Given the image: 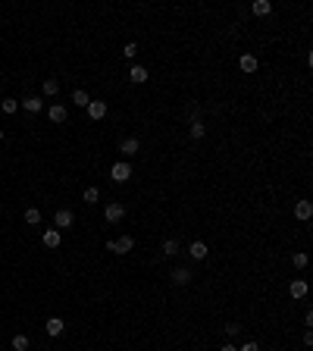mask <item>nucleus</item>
<instances>
[{
  "label": "nucleus",
  "mask_w": 313,
  "mask_h": 351,
  "mask_svg": "<svg viewBox=\"0 0 313 351\" xmlns=\"http://www.w3.org/2000/svg\"><path fill=\"white\" fill-rule=\"evenodd\" d=\"M97 201H100V188L97 185L85 188V204H97Z\"/></svg>",
  "instance_id": "5701e85b"
},
{
  "label": "nucleus",
  "mask_w": 313,
  "mask_h": 351,
  "mask_svg": "<svg viewBox=\"0 0 313 351\" xmlns=\"http://www.w3.org/2000/svg\"><path fill=\"white\" fill-rule=\"evenodd\" d=\"M63 326H66V323L60 320V317H50V320L44 323V332H47V336H60Z\"/></svg>",
  "instance_id": "ddd939ff"
},
{
  "label": "nucleus",
  "mask_w": 313,
  "mask_h": 351,
  "mask_svg": "<svg viewBox=\"0 0 313 351\" xmlns=\"http://www.w3.org/2000/svg\"><path fill=\"white\" fill-rule=\"evenodd\" d=\"M129 82L144 85V82H147V69H144V66H132V69H129Z\"/></svg>",
  "instance_id": "dca6fc26"
},
{
  "label": "nucleus",
  "mask_w": 313,
  "mask_h": 351,
  "mask_svg": "<svg viewBox=\"0 0 313 351\" xmlns=\"http://www.w3.org/2000/svg\"><path fill=\"white\" fill-rule=\"evenodd\" d=\"M28 345H31L28 336H22V332H19V336H13V351H28Z\"/></svg>",
  "instance_id": "4be33fe9"
},
{
  "label": "nucleus",
  "mask_w": 313,
  "mask_h": 351,
  "mask_svg": "<svg viewBox=\"0 0 313 351\" xmlns=\"http://www.w3.org/2000/svg\"><path fill=\"white\" fill-rule=\"evenodd\" d=\"M219 351H238V348H235L232 342H226V345H219Z\"/></svg>",
  "instance_id": "c756f323"
},
{
  "label": "nucleus",
  "mask_w": 313,
  "mask_h": 351,
  "mask_svg": "<svg viewBox=\"0 0 313 351\" xmlns=\"http://www.w3.org/2000/svg\"><path fill=\"white\" fill-rule=\"evenodd\" d=\"M138 151H141V141H138V138H125V141L119 144V154H122V157H135Z\"/></svg>",
  "instance_id": "1a4fd4ad"
},
{
  "label": "nucleus",
  "mask_w": 313,
  "mask_h": 351,
  "mask_svg": "<svg viewBox=\"0 0 313 351\" xmlns=\"http://www.w3.org/2000/svg\"><path fill=\"white\" fill-rule=\"evenodd\" d=\"M238 66H241V72H257V57H254V54H241Z\"/></svg>",
  "instance_id": "2eb2a0df"
},
{
  "label": "nucleus",
  "mask_w": 313,
  "mask_h": 351,
  "mask_svg": "<svg viewBox=\"0 0 313 351\" xmlns=\"http://www.w3.org/2000/svg\"><path fill=\"white\" fill-rule=\"evenodd\" d=\"M104 217H107V223H119L125 217V207H122L119 201H110L107 207H104Z\"/></svg>",
  "instance_id": "39448f33"
},
{
  "label": "nucleus",
  "mask_w": 313,
  "mask_h": 351,
  "mask_svg": "<svg viewBox=\"0 0 313 351\" xmlns=\"http://www.w3.org/2000/svg\"><path fill=\"white\" fill-rule=\"evenodd\" d=\"M0 110H3V113H16V110H19V100H16V97H3Z\"/></svg>",
  "instance_id": "a878e982"
},
{
  "label": "nucleus",
  "mask_w": 313,
  "mask_h": 351,
  "mask_svg": "<svg viewBox=\"0 0 313 351\" xmlns=\"http://www.w3.org/2000/svg\"><path fill=\"white\" fill-rule=\"evenodd\" d=\"M47 119H50V123H57V126L66 123V107L63 104H54V107L47 110Z\"/></svg>",
  "instance_id": "f8f14e48"
},
{
  "label": "nucleus",
  "mask_w": 313,
  "mask_h": 351,
  "mask_svg": "<svg viewBox=\"0 0 313 351\" xmlns=\"http://www.w3.org/2000/svg\"><path fill=\"white\" fill-rule=\"evenodd\" d=\"M19 104H22V110H28V113H41V110H44V100H41L38 94H28V97L19 100Z\"/></svg>",
  "instance_id": "0eeeda50"
},
{
  "label": "nucleus",
  "mask_w": 313,
  "mask_h": 351,
  "mask_svg": "<svg viewBox=\"0 0 313 351\" xmlns=\"http://www.w3.org/2000/svg\"><path fill=\"white\" fill-rule=\"evenodd\" d=\"M188 135H191L194 141H200V138L207 135V126L200 123V119H191V126H188Z\"/></svg>",
  "instance_id": "4468645a"
},
{
  "label": "nucleus",
  "mask_w": 313,
  "mask_h": 351,
  "mask_svg": "<svg viewBox=\"0 0 313 351\" xmlns=\"http://www.w3.org/2000/svg\"><path fill=\"white\" fill-rule=\"evenodd\" d=\"M135 248V238L132 235H119L116 242H107V251H113V254H129Z\"/></svg>",
  "instance_id": "f257e3e1"
},
{
  "label": "nucleus",
  "mask_w": 313,
  "mask_h": 351,
  "mask_svg": "<svg viewBox=\"0 0 313 351\" xmlns=\"http://www.w3.org/2000/svg\"><path fill=\"white\" fill-rule=\"evenodd\" d=\"M179 238H166V242H163V254H166V257H175V254H179Z\"/></svg>",
  "instance_id": "6ab92c4d"
},
{
  "label": "nucleus",
  "mask_w": 313,
  "mask_h": 351,
  "mask_svg": "<svg viewBox=\"0 0 313 351\" xmlns=\"http://www.w3.org/2000/svg\"><path fill=\"white\" fill-rule=\"evenodd\" d=\"M25 223H28V226H38V223H41V210L28 207V210H25Z\"/></svg>",
  "instance_id": "b1692460"
},
{
  "label": "nucleus",
  "mask_w": 313,
  "mask_h": 351,
  "mask_svg": "<svg viewBox=\"0 0 313 351\" xmlns=\"http://www.w3.org/2000/svg\"><path fill=\"white\" fill-rule=\"evenodd\" d=\"M3 138H6V135H3V129H0V141H3Z\"/></svg>",
  "instance_id": "7c9ffc66"
},
{
  "label": "nucleus",
  "mask_w": 313,
  "mask_h": 351,
  "mask_svg": "<svg viewBox=\"0 0 313 351\" xmlns=\"http://www.w3.org/2000/svg\"><path fill=\"white\" fill-rule=\"evenodd\" d=\"M294 217H298L301 223H307L313 217V204L310 201H298V204H294Z\"/></svg>",
  "instance_id": "6e6552de"
},
{
  "label": "nucleus",
  "mask_w": 313,
  "mask_h": 351,
  "mask_svg": "<svg viewBox=\"0 0 313 351\" xmlns=\"http://www.w3.org/2000/svg\"><path fill=\"white\" fill-rule=\"evenodd\" d=\"M288 295L294 298V301H301V298H307V282H304V279H294L291 286H288Z\"/></svg>",
  "instance_id": "9d476101"
},
{
  "label": "nucleus",
  "mask_w": 313,
  "mask_h": 351,
  "mask_svg": "<svg viewBox=\"0 0 313 351\" xmlns=\"http://www.w3.org/2000/svg\"><path fill=\"white\" fill-rule=\"evenodd\" d=\"M72 223H75V217H72V210H57L54 213V229H60V232H66V229H72Z\"/></svg>",
  "instance_id": "7ed1b4c3"
},
{
  "label": "nucleus",
  "mask_w": 313,
  "mask_h": 351,
  "mask_svg": "<svg viewBox=\"0 0 313 351\" xmlns=\"http://www.w3.org/2000/svg\"><path fill=\"white\" fill-rule=\"evenodd\" d=\"M72 104H75V107H82V110H85V107H88V104H91V97H88V91H82V88H79V91H72Z\"/></svg>",
  "instance_id": "aec40b11"
},
{
  "label": "nucleus",
  "mask_w": 313,
  "mask_h": 351,
  "mask_svg": "<svg viewBox=\"0 0 313 351\" xmlns=\"http://www.w3.org/2000/svg\"><path fill=\"white\" fill-rule=\"evenodd\" d=\"M251 10H254V16H269L273 13V3H269V0H254Z\"/></svg>",
  "instance_id": "f3484780"
},
{
  "label": "nucleus",
  "mask_w": 313,
  "mask_h": 351,
  "mask_svg": "<svg viewBox=\"0 0 313 351\" xmlns=\"http://www.w3.org/2000/svg\"><path fill=\"white\" fill-rule=\"evenodd\" d=\"M122 57L125 60H135V57H138V44H135V41H132V44H125L122 47Z\"/></svg>",
  "instance_id": "bb28decb"
},
{
  "label": "nucleus",
  "mask_w": 313,
  "mask_h": 351,
  "mask_svg": "<svg viewBox=\"0 0 313 351\" xmlns=\"http://www.w3.org/2000/svg\"><path fill=\"white\" fill-rule=\"evenodd\" d=\"M191 279H194V273L188 267H175L172 273H169V282H172V286H188Z\"/></svg>",
  "instance_id": "20e7f679"
},
{
  "label": "nucleus",
  "mask_w": 313,
  "mask_h": 351,
  "mask_svg": "<svg viewBox=\"0 0 313 351\" xmlns=\"http://www.w3.org/2000/svg\"><path fill=\"white\" fill-rule=\"evenodd\" d=\"M291 263H294V270H304V267H307V254H304V251H294V254H291Z\"/></svg>",
  "instance_id": "393cba45"
},
{
  "label": "nucleus",
  "mask_w": 313,
  "mask_h": 351,
  "mask_svg": "<svg viewBox=\"0 0 313 351\" xmlns=\"http://www.w3.org/2000/svg\"><path fill=\"white\" fill-rule=\"evenodd\" d=\"M44 245L47 248H60V229H44Z\"/></svg>",
  "instance_id": "a211bd4d"
},
{
  "label": "nucleus",
  "mask_w": 313,
  "mask_h": 351,
  "mask_svg": "<svg viewBox=\"0 0 313 351\" xmlns=\"http://www.w3.org/2000/svg\"><path fill=\"white\" fill-rule=\"evenodd\" d=\"M110 179H113V182H129V179H132V166L125 163V160H116L113 169H110Z\"/></svg>",
  "instance_id": "f03ea898"
},
{
  "label": "nucleus",
  "mask_w": 313,
  "mask_h": 351,
  "mask_svg": "<svg viewBox=\"0 0 313 351\" xmlns=\"http://www.w3.org/2000/svg\"><path fill=\"white\" fill-rule=\"evenodd\" d=\"M226 332H229V336H238L241 326H238V323H229V326H226Z\"/></svg>",
  "instance_id": "c85d7f7f"
},
{
  "label": "nucleus",
  "mask_w": 313,
  "mask_h": 351,
  "mask_svg": "<svg viewBox=\"0 0 313 351\" xmlns=\"http://www.w3.org/2000/svg\"><path fill=\"white\" fill-rule=\"evenodd\" d=\"M57 91H60V79H54V75L44 79V97H54Z\"/></svg>",
  "instance_id": "412c9836"
},
{
  "label": "nucleus",
  "mask_w": 313,
  "mask_h": 351,
  "mask_svg": "<svg viewBox=\"0 0 313 351\" xmlns=\"http://www.w3.org/2000/svg\"><path fill=\"white\" fill-rule=\"evenodd\" d=\"M238 351H260V345H257V342H244Z\"/></svg>",
  "instance_id": "cd10ccee"
},
{
  "label": "nucleus",
  "mask_w": 313,
  "mask_h": 351,
  "mask_svg": "<svg viewBox=\"0 0 313 351\" xmlns=\"http://www.w3.org/2000/svg\"><path fill=\"white\" fill-rule=\"evenodd\" d=\"M85 113H88V119H94V123L104 119L107 116V100H91V104L85 107Z\"/></svg>",
  "instance_id": "423d86ee"
},
{
  "label": "nucleus",
  "mask_w": 313,
  "mask_h": 351,
  "mask_svg": "<svg viewBox=\"0 0 313 351\" xmlns=\"http://www.w3.org/2000/svg\"><path fill=\"white\" fill-rule=\"evenodd\" d=\"M188 254H191L194 260H204L207 254H210V248H207L204 242H191V245H188Z\"/></svg>",
  "instance_id": "9b49d317"
}]
</instances>
